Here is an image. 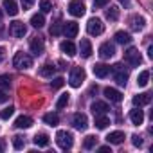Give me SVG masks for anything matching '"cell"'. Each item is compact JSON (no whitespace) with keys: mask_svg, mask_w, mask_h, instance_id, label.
<instances>
[{"mask_svg":"<svg viewBox=\"0 0 153 153\" xmlns=\"http://www.w3.org/2000/svg\"><path fill=\"white\" fill-rule=\"evenodd\" d=\"M85 68L83 67H72V70H70V76H68V85L72 87V88H79L81 87V83L85 81Z\"/></svg>","mask_w":153,"mask_h":153,"instance_id":"1","label":"cell"},{"mask_svg":"<svg viewBox=\"0 0 153 153\" xmlns=\"http://www.w3.org/2000/svg\"><path fill=\"white\" fill-rule=\"evenodd\" d=\"M56 142H58V146H59L61 149H70L72 144H74V137H72L70 131L59 130V131L56 133Z\"/></svg>","mask_w":153,"mask_h":153,"instance_id":"2","label":"cell"},{"mask_svg":"<svg viewBox=\"0 0 153 153\" xmlns=\"http://www.w3.org/2000/svg\"><path fill=\"white\" fill-rule=\"evenodd\" d=\"M124 61H126L128 65H131V67H139V65L142 63V56H140L139 49L130 47L128 51H124Z\"/></svg>","mask_w":153,"mask_h":153,"instance_id":"3","label":"cell"},{"mask_svg":"<svg viewBox=\"0 0 153 153\" xmlns=\"http://www.w3.org/2000/svg\"><path fill=\"white\" fill-rule=\"evenodd\" d=\"M13 65L16 68H31L33 67V58L25 52H16L13 58Z\"/></svg>","mask_w":153,"mask_h":153,"instance_id":"4","label":"cell"},{"mask_svg":"<svg viewBox=\"0 0 153 153\" xmlns=\"http://www.w3.org/2000/svg\"><path fill=\"white\" fill-rule=\"evenodd\" d=\"M112 70H114V78H115L117 85L124 87V85H126V81H128V70H124L123 63H117V65H114V67H112Z\"/></svg>","mask_w":153,"mask_h":153,"instance_id":"5","label":"cell"},{"mask_svg":"<svg viewBox=\"0 0 153 153\" xmlns=\"http://www.w3.org/2000/svg\"><path fill=\"white\" fill-rule=\"evenodd\" d=\"M87 31H88V34H92V36H99V34L105 31V24H103L99 18H90L88 24H87Z\"/></svg>","mask_w":153,"mask_h":153,"instance_id":"6","label":"cell"},{"mask_svg":"<svg viewBox=\"0 0 153 153\" xmlns=\"http://www.w3.org/2000/svg\"><path fill=\"white\" fill-rule=\"evenodd\" d=\"M9 34H11L13 38H24V36L27 34L25 24H24V22H13V24L9 25Z\"/></svg>","mask_w":153,"mask_h":153,"instance_id":"7","label":"cell"},{"mask_svg":"<svg viewBox=\"0 0 153 153\" xmlns=\"http://www.w3.org/2000/svg\"><path fill=\"white\" fill-rule=\"evenodd\" d=\"M85 11H87V7H85V4L81 2V0H72V2L68 4V13L72 16H83Z\"/></svg>","mask_w":153,"mask_h":153,"instance_id":"8","label":"cell"},{"mask_svg":"<svg viewBox=\"0 0 153 153\" xmlns=\"http://www.w3.org/2000/svg\"><path fill=\"white\" fill-rule=\"evenodd\" d=\"M72 124H74L76 130H87V126H88V117H87L85 114L78 112V114H74V117H72Z\"/></svg>","mask_w":153,"mask_h":153,"instance_id":"9","label":"cell"},{"mask_svg":"<svg viewBox=\"0 0 153 153\" xmlns=\"http://www.w3.org/2000/svg\"><path fill=\"white\" fill-rule=\"evenodd\" d=\"M29 47H31V52H34V54L38 56V54H42V52L45 51V42H43V38H40V36H33L31 42H29Z\"/></svg>","mask_w":153,"mask_h":153,"instance_id":"10","label":"cell"},{"mask_svg":"<svg viewBox=\"0 0 153 153\" xmlns=\"http://www.w3.org/2000/svg\"><path fill=\"white\" fill-rule=\"evenodd\" d=\"M67 38H76L78 36V33H79V25H78V22H67V24H63V31H61Z\"/></svg>","mask_w":153,"mask_h":153,"instance_id":"11","label":"cell"},{"mask_svg":"<svg viewBox=\"0 0 153 153\" xmlns=\"http://www.w3.org/2000/svg\"><path fill=\"white\" fill-rule=\"evenodd\" d=\"M114 54H115V47H114L110 42H106V43H103V45L99 47V56H101L103 59H110Z\"/></svg>","mask_w":153,"mask_h":153,"instance_id":"12","label":"cell"},{"mask_svg":"<svg viewBox=\"0 0 153 153\" xmlns=\"http://www.w3.org/2000/svg\"><path fill=\"white\" fill-rule=\"evenodd\" d=\"M105 97L110 99L112 103H121L123 101V94L119 90H115V88H110V87L105 88Z\"/></svg>","mask_w":153,"mask_h":153,"instance_id":"13","label":"cell"},{"mask_svg":"<svg viewBox=\"0 0 153 153\" xmlns=\"http://www.w3.org/2000/svg\"><path fill=\"white\" fill-rule=\"evenodd\" d=\"M151 103V94L149 92H144V94H137L133 97V105L135 106H144V105H149Z\"/></svg>","mask_w":153,"mask_h":153,"instance_id":"14","label":"cell"},{"mask_svg":"<svg viewBox=\"0 0 153 153\" xmlns=\"http://www.w3.org/2000/svg\"><path fill=\"white\" fill-rule=\"evenodd\" d=\"M92 70H94V76H97V78H106L110 74V67L105 65V63H96Z\"/></svg>","mask_w":153,"mask_h":153,"instance_id":"15","label":"cell"},{"mask_svg":"<svg viewBox=\"0 0 153 153\" xmlns=\"http://www.w3.org/2000/svg\"><path fill=\"white\" fill-rule=\"evenodd\" d=\"M90 110L94 112V115H103V114H106L110 108H108L106 103H103V101H96V103H92Z\"/></svg>","mask_w":153,"mask_h":153,"instance_id":"16","label":"cell"},{"mask_svg":"<svg viewBox=\"0 0 153 153\" xmlns=\"http://www.w3.org/2000/svg\"><path fill=\"white\" fill-rule=\"evenodd\" d=\"M38 74H40V76H43V78H52V76L56 74V67H54L52 63H45V65H42V67H40Z\"/></svg>","mask_w":153,"mask_h":153,"instance_id":"17","label":"cell"},{"mask_svg":"<svg viewBox=\"0 0 153 153\" xmlns=\"http://www.w3.org/2000/svg\"><path fill=\"white\" fill-rule=\"evenodd\" d=\"M59 49H61V52H65L67 56H74V54H76V45H74L70 40L61 42V43H59Z\"/></svg>","mask_w":153,"mask_h":153,"instance_id":"18","label":"cell"},{"mask_svg":"<svg viewBox=\"0 0 153 153\" xmlns=\"http://www.w3.org/2000/svg\"><path fill=\"white\" fill-rule=\"evenodd\" d=\"M79 52H81L83 58H90V56H92V43H90L87 38L81 40V43H79Z\"/></svg>","mask_w":153,"mask_h":153,"instance_id":"19","label":"cell"},{"mask_svg":"<svg viewBox=\"0 0 153 153\" xmlns=\"http://www.w3.org/2000/svg\"><path fill=\"white\" fill-rule=\"evenodd\" d=\"M15 126L16 128H31L33 126V119L29 117V115H20V117H16V121H15Z\"/></svg>","mask_w":153,"mask_h":153,"instance_id":"20","label":"cell"},{"mask_svg":"<svg viewBox=\"0 0 153 153\" xmlns=\"http://www.w3.org/2000/svg\"><path fill=\"white\" fill-rule=\"evenodd\" d=\"M4 9L9 16H16L18 15V6L15 0H4Z\"/></svg>","mask_w":153,"mask_h":153,"instance_id":"21","label":"cell"},{"mask_svg":"<svg viewBox=\"0 0 153 153\" xmlns=\"http://www.w3.org/2000/svg\"><path fill=\"white\" fill-rule=\"evenodd\" d=\"M144 25H146L144 16H131V20H130V27H131L133 31H140V29H144Z\"/></svg>","mask_w":153,"mask_h":153,"instance_id":"22","label":"cell"},{"mask_svg":"<svg viewBox=\"0 0 153 153\" xmlns=\"http://www.w3.org/2000/svg\"><path fill=\"white\" fill-rule=\"evenodd\" d=\"M130 121H131L135 126L142 124V121H144V114H142V110H139V108L131 110V112H130Z\"/></svg>","mask_w":153,"mask_h":153,"instance_id":"23","label":"cell"},{"mask_svg":"<svg viewBox=\"0 0 153 153\" xmlns=\"http://www.w3.org/2000/svg\"><path fill=\"white\" fill-rule=\"evenodd\" d=\"M106 140H108V144H121L124 140V133L123 131H112L106 135Z\"/></svg>","mask_w":153,"mask_h":153,"instance_id":"24","label":"cell"},{"mask_svg":"<svg viewBox=\"0 0 153 153\" xmlns=\"http://www.w3.org/2000/svg\"><path fill=\"white\" fill-rule=\"evenodd\" d=\"M31 25L36 27V29L43 27V25H45V16H43V13H36V15H33V16H31Z\"/></svg>","mask_w":153,"mask_h":153,"instance_id":"25","label":"cell"},{"mask_svg":"<svg viewBox=\"0 0 153 153\" xmlns=\"http://www.w3.org/2000/svg\"><path fill=\"white\" fill-rule=\"evenodd\" d=\"M115 42L121 43V45H126V43L131 42V36H130L128 33H124V31H117V33H115Z\"/></svg>","mask_w":153,"mask_h":153,"instance_id":"26","label":"cell"},{"mask_svg":"<svg viewBox=\"0 0 153 153\" xmlns=\"http://www.w3.org/2000/svg\"><path fill=\"white\" fill-rule=\"evenodd\" d=\"M34 144H36L38 148H45V146H49V135H47V133H36V137H34Z\"/></svg>","mask_w":153,"mask_h":153,"instance_id":"27","label":"cell"},{"mask_svg":"<svg viewBox=\"0 0 153 153\" xmlns=\"http://www.w3.org/2000/svg\"><path fill=\"white\" fill-rule=\"evenodd\" d=\"M43 121H45L49 126H58V124H59V115L51 112V114H45V115H43Z\"/></svg>","mask_w":153,"mask_h":153,"instance_id":"28","label":"cell"},{"mask_svg":"<svg viewBox=\"0 0 153 153\" xmlns=\"http://www.w3.org/2000/svg\"><path fill=\"white\" fill-rule=\"evenodd\" d=\"M110 124V119L103 114V115H96V126L99 128V130H105L106 126Z\"/></svg>","mask_w":153,"mask_h":153,"instance_id":"29","label":"cell"},{"mask_svg":"<svg viewBox=\"0 0 153 153\" xmlns=\"http://www.w3.org/2000/svg\"><path fill=\"white\" fill-rule=\"evenodd\" d=\"M148 81H149V70H142L139 74V78H137V85L139 87H146Z\"/></svg>","mask_w":153,"mask_h":153,"instance_id":"30","label":"cell"},{"mask_svg":"<svg viewBox=\"0 0 153 153\" xmlns=\"http://www.w3.org/2000/svg\"><path fill=\"white\" fill-rule=\"evenodd\" d=\"M96 142H97V137L96 135H87L85 140H83V148L85 149H92L96 146Z\"/></svg>","mask_w":153,"mask_h":153,"instance_id":"31","label":"cell"},{"mask_svg":"<svg viewBox=\"0 0 153 153\" xmlns=\"http://www.w3.org/2000/svg\"><path fill=\"white\" fill-rule=\"evenodd\" d=\"M106 18L112 20V22H115L119 18V7L117 6H112L110 9H106Z\"/></svg>","mask_w":153,"mask_h":153,"instance_id":"32","label":"cell"},{"mask_svg":"<svg viewBox=\"0 0 153 153\" xmlns=\"http://www.w3.org/2000/svg\"><path fill=\"white\" fill-rule=\"evenodd\" d=\"M24 146H25L24 137H22V135H15V137H13V148H15V149H24Z\"/></svg>","mask_w":153,"mask_h":153,"instance_id":"33","label":"cell"},{"mask_svg":"<svg viewBox=\"0 0 153 153\" xmlns=\"http://www.w3.org/2000/svg\"><path fill=\"white\" fill-rule=\"evenodd\" d=\"M61 31H63V24H61V22H54V24L51 25V34H52V36H59Z\"/></svg>","mask_w":153,"mask_h":153,"instance_id":"34","label":"cell"},{"mask_svg":"<svg viewBox=\"0 0 153 153\" xmlns=\"http://www.w3.org/2000/svg\"><path fill=\"white\" fill-rule=\"evenodd\" d=\"M67 105H68V94H61L59 99H58V103H56V108L61 110V108H65Z\"/></svg>","mask_w":153,"mask_h":153,"instance_id":"35","label":"cell"},{"mask_svg":"<svg viewBox=\"0 0 153 153\" xmlns=\"http://www.w3.org/2000/svg\"><path fill=\"white\" fill-rule=\"evenodd\" d=\"M0 87H2V88H9L11 87V76H7V74L0 76Z\"/></svg>","mask_w":153,"mask_h":153,"instance_id":"36","label":"cell"},{"mask_svg":"<svg viewBox=\"0 0 153 153\" xmlns=\"http://www.w3.org/2000/svg\"><path fill=\"white\" fill-rule=\"evenodd\" d=\"M40 9H42V13L52 11V2L51 0H40Z\"/></svg>","mask_w":153,"mask_h":153,"instance_id":"37","label":"cell"},{"mask_svg":"<svg viewBox=\"0 0 153 153\" xmlns=\"http://www.w3.org/2000/svg\"><path fill=\"white\" fill-rule=\"evenodd\" d=\"M13 114H15V108L13 106H7V108H4L2 112H0V117H2V119H9Z\"/></svg>","mask_w":153,"mask_h":153,"instance_id":"38","label":"cell"},{"mask_svg":"<svg viewBox=\"0 0 153 153\" xmlns=\"http://www.w3.org/2000/svg\"><path fill=\"white\" fill-rule=\"evenodd\" d=\"M63 83H65V79H63V78H56V79L51 83V87L56 90V88H61V87H63Z\"/></svg>","mask_w":153,"mask_h":153,"instance_id":"39","label":"cell"},{"mask_svg":"<svg viewBox=\"0 0 153 153\" xmlns=\"http://www.w3.org/2000/svg\"><path fill=\"white\" fill-rule=\"evenodd\" d=\"M131 142H133V146H137V148L142 146V139H140L139 135H133V137H131Z\"/></svg>","mask_w":153,"mask_h":153,"instance_id":"40","label":"cell"},{"mask_svg":"<svg viewBox=\"0 0 153 153\" xmlns=\"http://www.w3.org/2000/svg\"><path fill=\"white\" fill-rule=\"evenodd\" d=\"M33 4H34V0H22L24 9H31V7H33Z\"/></svg>","mask_w":153,"mask_h":153,"instance_id":"41","label":"cell"},{"mask_svg":"<svg viewBox=\"0 0 153 153\" xmlns=\"http://www.w3.org/2000/svg\"><path fill=\"white\" fill-rule=\"evenodd\" d=\"M108 4V0H94V6L96 7H105Z\"/></svg>","mask_w":153,"mask_h":153,"instance_id":"42","label":"cell"},{"mask_svg":"<svg viewBox=\"0 0 153 153\" xmlns=\"http://www.w3.org/2000/svg\"><path fill=\"white\" fill-rule=\"evenodd\" d=\"M7 99H9V96H7L4 90H0V103H6Z\"/></svg>","mask_w":153,"mask_h":153,"instance_id":"43","label":"cell"},{"mask_svg":"<svg viewBox=\"0 0 153 153\" xmlns=\"http://www.w3.org/2000/svg\"><path fill=\"white\" fill-rule=\"evenodd\" d=\"M99 151H101V153H108V151H110V146H101Z\"/></svg>","mask_w":153,"mask_h":153,"instance_id":"44","label":"cell"},{"mask_svg":"<svg viewBox=\"0 0 153 153\" xmlns=\"http://www.w3.org/2000/svg\"><path fill=\"white\" fill-rule=\"evenodd\" d=\"M4 56H6V49H0V61L4 59Z\"/></svg>","mask_w":153,"mask_h":153,"instance_id":"45","label":"cell"},{"mask_svg":"<svg viewBox=\"0 0 153 153\" xmlns=\"http://www.w3.org/2000/svg\"><path fill=\"white\" fill-rule=\"evenodd\" d=\"M148 56H149V58H153V47H151V45L148 47Z\"/></svg>","mask_w":153,"mask_h":153,"instance_id":"46","label":"cell"},{"mask_svg":"<svg viewBox=\"0 0 153 153\" xmlns=\"http://www.w3.org/2000/svg\"><path fill=\"white\" fill-rule=\"evenodd\" d=\"M4 149H6V144H4V142H2V140H0V153H2V151H4Z\"/></svg>","mask_w":153,"mask_h":153,"instance_id":"47","label":"cell"},{"mask_svg":"<svg viewBox=\"0 0 153 153\" xmlns=\"http://www.w3.org/2000/svg\"><path fill=\"white\" fill-rule=\"evenodd\" d=\"M119 2H128V0H119Z\"/></svg>","mask_w":153,"mask_h":153,"instance_id":"48","label":"cell"},{"mask_svg":"<svg viewBox=\"0 0 153 153\" xmlns=\"http://www.w3.org/2000/svg\"><path fill=\"white\" fill-rule=\"evenodd\" d=\"M0 20H2V11H0Z\"/></svg>","mask_w":153,"mask_h":153,"instance_id":"49","label":"cell"}]
</instances>
